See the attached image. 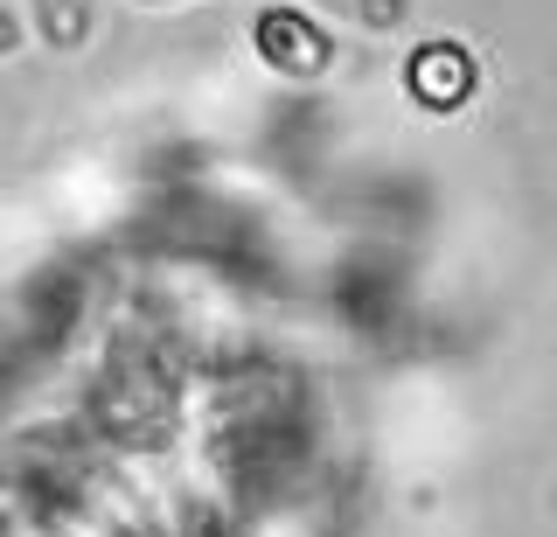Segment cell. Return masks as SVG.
<instances>
[{"label":"cell","instance_id":"obj_1","mask_svg":"<svg viewBox=\"0 0 557 537\" xmlns=\"http://www.w3.org/2000/svg\"><path fill=\"white\" fill-rule=\"evenodd\" d=\"M251 49L258 63L293 84H321L335 71V36H327V22H313L307 8H258L251 14Z\"/></svg>","mask_w":557,"mask_h":537},{"label":"cell","instance_id":"obj_6","mask_svg":"<svg viewBox=\"0 0 557 537\" xmlns=\"http://www.w3.org/2000/svg\"><path fill=\"white\" fill-rule=\"evenodd\" d=\"M126 8H139V14H168V8H188V0H126Z\"/></svg>","mask_w":557,"mask_h":537},{"label":"cell","instance_id":"obj_2","mask_svg":"<svg viewBox=\"0 0 557 537\" xmlns=\"http://www.w3.org/2000/svg\"><path fill=\"white\" fill-rule=\"evenodd\" d=\"M405 91H411V106H425V112H467L474 91H481L474 49L453 42V36H425L405 57Z\"/></svg>","mask_w":557,"mask_h":537},{"label":"cell","instance_id":"obj_3","mask_svg":"<svg viewBox=\"0 0 557 537\" xmlns=\"http://www.w3.org/2000/svg\"><path fill=\"white\" fill-rule=\"evenodd\" d=\"M28 42L49 49V57H84L98 42V22H104V0H28Z\"/></svg>","mask_w":557,"mask_h":537},{"label":"cell","instance_id":"obj_7","mask_svg":"<svg viewBox=\"0 0 557 537\" xmlns=\"http://www.w3.org/2000/svg\"><path fill=\"white\" fill-rule=\"evenodd\" d=\"M0 537H22V516H14L8 502H0Z\"/></svg>","mask_w":557,"mask_h":537},{"label":"cell","instance_id":"obj_5","mask_svg":"<svg viewBox=\"0 0 557 537\" xmlns=\"http://www.w3.org/2000/svg\"><path fill=\"white\" fill-rule=\"evenodd\" d=\"M22 49H28V22L8 8V0H0V63H8V57H22Z\"/></svg>","mask_w":557,"mask_h":537},{"label":"cell","instance_id":"obj_4","mask_svg":"<svg viewBox=\"0 0 557 537\" xmlns=\"http://www.w3.org/2000/svg\"><path fill=\"white\" fill-rule=\"evenodd\" d=\"M313 8L335 14V22L370 28V36H397V28L418 22V0H313Z\"/></svg>","mask_w":557,"mask_h":537}]
</instances>
